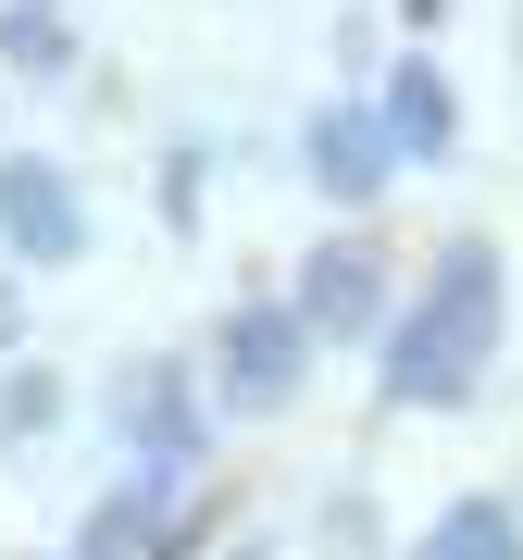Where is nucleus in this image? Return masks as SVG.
<instances>
[{"label":"nucleus","instance_id":"nucleus-1","mask_svg":"<svg viewBox=\"0 0 523 560\" xmlns=\"http://www.w3.org/2000/svg\"><path fill=\"white\" fill-rule=\"evenodd\" d=\"M486 337H499V261L462 237L437 261V287L386 324V399H462L486 374Z\"/></svg>","mask_w":523,"mask_h":560},{"label":"nucleus","instance_id":"nucleus-2","mask_svg":"<svg viewBox=\"0 0 523 560\" xmlns=\"http://www.w3.org/2000/svg\"><path fill=\"white\" fill-rule=\"evenodd\" d=\"M0 237H13L25 261H75L88 249V212H75V187L50 175V162H0Z\"/></svg>","mask_w":523,"mask_h":560},{"label":"nucleus","instance_id":"nucleus-3","mask_svg":"<svg viewBox=\"0 0 523 560\" xmlns=\"http://www.w3.org/2000/svg\"><path fill=\"white\" fill-rule=\"evenodd\" d=\"M300 337H312V324L300 312H275V300H249L237 324H224V399H287V386H300Z\"/></svg>","mask_w":523,"mask_h":560},{"label":"nucleus","instance_id":"nucleus-4","mask_svg":"<svg viewBox=\"0 0 523 560\" xmlns=\"http://www.w3.org/2000/svg\"><path fill=\"white\" fill-rule=\"evenodd\" d=\"M312 175L337 187V200H374V187H386V125L362 101H337V113L312 125Z\"/></svg>","mask_w":523,"mask_h":560},{"label":"nucleus","instance_id":"nucleus-5","mask_svg":"<svg viewBox=\"0 0 523 560\" xmlns=\"http://www.w3.org/2000/svg\"><path fill=\"white\" fill-rule=\"evenodd\" d=\"M386 300H374V249H324L312 261V287H300V324H349V337H362Z\"/></svg>","mask_w":523,"mask_h":560},{"label":"nucleus","instance_id":"nucleus-6","mask_svg":"<svg viewBox=\"0 0 523 560\" xmlns=\"http://www.w3.org/2000/svg\"><path fill=\"white\" fill-rule=\"evenodd\" d=\"M374 125H386V150H449V88H437V62H399Z\"/></svg>","mask_w":523,"mask_h":560},{"label":"nucleus","instance_id":"nucleus-7","mask_svg":"<svg viewBox=\"0 0 523 560\" xmlns=\"http://www.w3.org/2000/svg\"><path fill=\"white\" fill-rule=\"evenodd\" d=\"M138 448H150V474H175V460L200 448V411H187V386H175V374H150V386H138Z\"/></svg>","mask_w":523,"mask_h":560},{"label":"nucleus","instance_id":"nucleus-8","mask_svg":"<svg viewBox=\"0 0 523 560\" xmlns=\"http://www.w3.org/2000/svg\"><path fill=\"white\" fill-rule=\"evenodd\" d=\"M437 560H523V523L499 499H462V511L437 523Z\"/></svg>","mask_w":523,"mask_h":560},{"label":"nucleus","instance_id":"nucleus-9","mask_svg":"<svg viewBox=\"0 0 523 560\" xmlns=\"http://www.w3.org/2000/svg\"><path fill=\"white\" fill-rule=\"evenodd\" d=\"M0 50L13 62H62V25L50 13H0Z\"/></svg>","mask_w":523,"mask_h":560},{"label":"nucleus","instance_id":"nucleus-10","mask_svg":"<svg viewBox=\"0 0 523 560\" xmlns=\"http://www.w3.org/2000/svg\"><path fill=\"white\" fill-rule=\"evenodd\" d=\"M50 399H62L50 374H13V399H0V411H13V436H38V423H50Z\"/></svg>","mask_w":523,"mask_h":560},{"label":"nucleus","instance_id":"nucleus-11","mask_svg":"<svg viewBox=\"0 0 523 560\" xmlns=\"http://www.w3.org/2000/svg\"><path fill=\"white\" fill-rule=\"evenodd\" d=\"M0 349H13V287H0Z\"/></svg>","mask_w":523,"mask_h":560},{"label":"nucleus","instance_id":"nucleus-12","mask_svg":"<svg viewBox=\"0 0 523 560\" xmlns=\"http://www.w3.org/2000/svg\"><path fill=\"white\" fill-rule=\"evenodd\" d=\"M411 13H437V0H411Z\"/></svg>","mask_w":523,"mask_h":560}]
</instances>
